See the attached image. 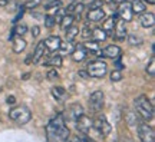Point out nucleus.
<instances>
[{"instance_id": "nucleus-1", "label": "nucleus", "mask_w": 155, "mask_h": 142, "mask_svg": "<svg viewBox=\"0 0 155 142\" xmlns=\"http://www.w3.org/2000/svg\"><path fill=\"white\" fill-rule=\"evenodd\" d=\"M134 104H135V108H137L138 115L144 121H151L154 118V106L151 104V101L148 99V96L141 95L138 98H135Z\"/></svg>"}, {"instance_id": "nucleus-2", "label": "nucleus", "mask_w": 155, "mask_h": 142, "mask_svg": "<svg viewBox=\"0 0 155 142\" xmlns=\"http://www.w3.org/2000/svg\"><path fill=\"white\" fill-rule=\"evenodd\" d=\"M9 118L12 121H15L17 124H20V125H25V124H28L29 121L32 119V112L29 109L28 106H16V108H13V109L9 112Z\"/></svg>"}, {"instance_id": "nucleus-3", "label": "nucleus", "mask_w": 155, "mask_h": 142, "mask_svg": "<svg viewBox=\"0 0 155 142\" xmlns=\"http://www.w3.org/2000/svg\"><path fill=\"white\" fill-rule=\"evenodd\" d=\"M86 72L89 73L91 78H96V79H101L106 75L108 72V65H106L104 60H92L88 63V69Z\"/></svg>"}, {"instance_id": "nucleus-4", "label": "nucleus", "mask_w": 155, "mask_h": 142, "mask_svg": "<svg viewBox=\"0 0 155 142\" xmlns=\"http://www.w3.org/2000/svg\"><path fill=\"white\" fill-rule=\"evenodd\" d=\"M137 131H138V137L141 142H155V131L148 124L139 122L137 126Z\"/></svg>"}, {"instance_id": "nucleus-5", "label": "nucleus", "mask_w": 155, "mask_h": 142, "mask_svg": "<svg viewBox=\"0 0 155 142\" xmlns=\"http://www.w3.org/2000/svg\"><path fill=\"white\" fill-rule=\"evenodd\" d=\"M92 126H94L96 131H99V134L102 137H106V135H109L112 131V126L111 124L106 121V118L104 115H98L94 121H92Z\"/></svg>"}, {"instance_id": "nucleus-6", "label": "nucleus", "mask_w": 155, "mask_h": 142, "mask_svg": "<svg viewBox=\"0 0 155 142\" xmlns=\"http://www.w3.org/2000/svg\"><path fill=\"white\" fill-rule=\"evenodd\" d=\"M104 99H105V95H104L102 91H95L94 93H91V96H89V108L92 109V112L98 114V112L102 111Z\"/></svg>"}, {"instance_id": "nucleus-7", "label": "nucleus", "mask_w": 155, "mask_h": 142, "mask_svg": "<svg viewBox=\"0 0 155 142\" xmlns=\"http://www.w3.org/2000/svg\"><path fill=\"white\" fill-rule=\"evenodd\" d=\"M118 17L124 20V22H131L132 20V10H131V5H128L127 2L125 3H121L119 7H118Z\"/></svg>"}, {"instance_id": "nucleus-8", "label": "nucleus", "mask_w": 155, "mask_h": 142, "mask_svg": "<svg viewBox=\"0 0 155 142\" xmlns=\"http://www.w3.org/2000/svg\"><path fill=\"white\" fill-rule=\"evenodd\" d=\"M121 48L116 46V45H109L106 46L105 49H101L99 56H104V58H109V59H116L121 56Z\"/></svg>"}, {"instance_id": "nucleus-9", "label": "nucleus", "mask_w": 155, "mask_h": 142, "mask_svg": "<svg viewBox=\"0 0 155 142\" xmlns=\"http://www.w3.org/2000/svg\"><path fill=\"white\" fill-rule=\"evenodd\" d=\"M127 28H125V22L121 20V19H116L115 20V29H114V38L116 40H124V39L127 38Z\"/></svg>"}, {"instance_id": "nucleus-10", "label": "nucleus", "mask_w": 155, "mask_h": 142, "mask_svg": "<svg viewBox=\"0 0 155 142\" xmlns=\"http://www.w3.org/2000/svg\"><path fill=\"white\" fill-rule=\"evenodd\" d=\"M75 124H76V128L82 132V134H86V132L92 128V119H91L89 116H86L85 114H83L82 116H79V118L75 121Z\"/></svg>"}, {"instance_id": "nucleus-11", "label": "nucleus", "mask_w": 155, "mask_h": 142, "mask_svg": "<svg viewBox=\"0 0 155 142\" xmlns=\"http://www.w3.org/2000/svg\"><path fill=\"white\" fill-rule=\"evenodd\" d=\"M139 23H141V26H142V28H147V29L154 28V25H155L154 13H151V12H144V13H141Z\"/></svg>"}, {"instance_id": "nucleus-12", "label": "nucleus", "mask_w": 155, "mask_h": 142, "mask_svg": "<svg viewBox=\"0 0 155 142\" xmlns=\"http://www.w3.org/2000/svg\"><path fill=\"white\" fill-rule=\"evenodd\" d=\"M43 42H45V48L46 49H49L50 52H56V50H59V48H61L62 39L59 36H49Z\"/></svg>"}, {"instance_id": "nucleus-13", "label": "nucleus", "mask_w": 155, "mask_h": 142, "mask_svg": "<svg viewBox=\"0 0 155 142\" xmlns=\"http://www.w3.org/2000/svg\"><path fill=\"white\" fill-rule=\"evenodd\" d=\"M83 115V108H82V105H79V104H73L69 106V109H68V119H71V121H75L79 118V116H82Z\"/></svg>"}, {"instance_id": "nucleus-14", "label": "nucleus", "mask_w": 155, "mask_h": 142, "mask_svg": "<svg viewBox=\"0 0 155 142\" xmlns=\"http://www.w3.org/2000/svg\"><path fill=\"white\" fill-rule=\"evenodd\" d=\"M118 19V15H114V16L108 17L106 20H104V23H102V30L108 35V36H112L114 35V29H115V20Z\"/></svg>"}, {"instance_id": "nucleus-15", "label": "nucleus", "mask_w": 155, "mask_h": 142, "mask_svg": "<svg viewBox=\"0 0 155 142\" xmlns=\"http://www.w3.org/2000/svg\"><path fill=\"white\" fill-rule=\"evenodd\" d=\"M86 56H88V50L85 49L83 45H78V46H75V49L72 50V59L75 62H82V60H85Z\"/></svg>"}, {"instance_id": "nucleus-16", "label": "nucleus", "mask_w": 155, "mask_h": 142, "mask_svg": "<svg viewBox=\"0 0 155 142\" xmlns=\"http://www.w3.org/2000/svg\"><path fill=\"white\" fill-rule=\"evenodd\" d=\"M104 17H105V12L102 10V7H99V9H92V10L88 12L89 22H102Z\"/></svg>"}, {"instance_id": "nucleus-17", "label": "nucleus", "mask_w": 155, "mask_h": 142, "mask_svg": "<svg viewBox=\"0 0 155 142\" xmlns=\"http://www.w3.org/2000/svg\"><path fill=\"white\" fill-rule=\"evenodd\" d=\"M45 50H46L45 42L42 40V42H39V43L36 45V49H35L33 55H32V62H33V63H39V60L45 56Z\"/></svg>"}, {"instance_id": "nucleus-18", "label": "nucleus", "mask_w": 155, "mask_h": 142, "mask_svg": "<svg viewBox=\"0 0 155 142\" xmlns=\"http://www.w3.org/2000/svg\"><path fill=\"white\" fill-rule=\"evenodd\" d=\"M83 9H85V6H83V3H79V2H73V3H71V5L68 6L66 9V13H69V15H73V16H81V13L83 12Z\"/></svg>"}, {"instance_id": "nucleus-19", "label": "nucleus", "mask_w": 155, "mask_h": 142, "mask_svg": "<svg viewBox=\"0 0 155 142\" xmlns=\"http://www.w3.org/2000/svg\"><path fill=\"white\" fill-rule=\"evenodd\" d=\"M125 121H127L128 126H131V128H137L138 124L141 122V121L138 119L137 114L132 112V111H127V112H125Z\"/></svg>"}, {"instance_id": "nucleus-20", "label": "nucleus", "mask_w": 155, "mask_h": 142, "mask_svg": "<svg viewBox=\"0 0 155 142\" xmlns=\"http://www.w3.org/2000/svg\"><path fill=\"white\" fill-rule=\"evenodd\" d=\"M25 49H26V40L22 39V36L13 39V50L16 53H22Z\"/></svg>"}, {"instance_id": "nucleus-21", "label": "nucleus", "mask_w": 155, "mask_h": 142, "mask_svg": "<svg viewBox=\"0 0 155 142\" xmlns=\"http://www.w3.org/2000/svg\"><path fill=\"white\" fill-rule=\"evenodd\" d=\"M73 20H75V16H73V15L66 13V15H65V16L59 20V23H61V29H62V30H66L68 28H71V26L73 25Z\"/></svg>"}, {"instance_id": "nucleus-22", "label": "nucleus", "mask_w": 155, "mask_h": 142, "mask_svg": "<svg viewBox=\"0 0 155 142\" xmlns=\"http://www.w3.org/2000/svg\"><path fill=\"white\" fill-rule=\"evenodd\" d=\"M131 10L132 13H137V15H141L145 12V3L142 0H132L131 3Z\"/></svg>"}, {"instance_id": "nucleus-23", "label": "nucleus", "mask_w": 155, "mask_h": 142, "mask_svg": "<svg viewBox=\"0 0 155 142\" xmlns=\"http://www.w3.org/2000/svg\"><path fill=\"white\" fill-rule=\"evenodd\" d=\"M71 137V131L68 129L65 125H62L58 131H56V138L59 139V141H68Z\"/></svg>"}, {"instance_id": "nucleus-24", "label": "nucleus", "mask_w": 155, "mask_h": 142, "mask_svg": "<svg viewBox=\"0 0 155 142\" xmlns=\"http://www.w3.org/2000/svg\"><path fill=\"white\" fill-rule=\"evenodd\" d=\"M91 38L94 39L95 42H104V40L108 38V35H106L101 28H96L92 30V36H91Z\"/></svg>"}, {"instance_id": "nucleus-25", "label": "nucleus", "mask_w": 155, "mask_h": 142, "mask_svg": "<svg viewBox=\"0 0 155 142\" xmlns=\"http://www.w3.org/2000/svg\"><path fill=\"white\" fill-rule=\"evenodd\" d=\"M83 46H85V49L88 50V52H94V53H96V56H99V53H101L99 42L91 40V42H88V43H85Z\"/></svg>"}, {"instance_id": "nucleus-26", "label": "nucleus", "mask_w": 155, "mask_h": 142, "mask_svg": "<svg viewBox=\"0 0 155 142\" xmlns=\"http://www.w3.org/2000/svg\"><path fill=\"white\" fill-rule=\"evenodd\" d=\"M49 60L45 63L46 66H56V68H61L62 66V55H49Z\"/></svg>"}, {"instance_id": "nucleus-27", "label": "nucleus", "mask_w": 155, "mask_h": 142, "mask_svg": "<svg viewBox=\"0 0 155 142\" xmlns=\"http://www.w3.org/2000/svg\"><path fill=\"white\" fill-rule=\"evenodd\" d=\"M78 35H79V28H78V26H73L72 25L71 28L66 29V40L68 42H73Z\"/></svg>"}, {"instance_id": "nucleus-28", "label": "nucleus", "mask_w": 155, "mask_h": 142, "mask_svg": "<svg viewBox=\"0 0 155 142\" xmlns=\"http://www.w3.org/2000/svg\"><path fill=\"white\" fill-rule=\"evenodd\" d=\"M52 95L56 99H63L65 95H66V91H65V88H62V86H55L52 89Z\"/></svg>"}, {"instance_id": "nucleus-29", "label": "nucleus", "mask_w": 155, "mask_h": 142, "mask_svg": "<svg viewBox=\"0 0 155 142\" xmlns=\"http://www.w3.org/2000/svg\"><path fill=\"white\" fill-rule=\"evenodd\" d=\"M147 73H148L151 78L155 76V56H152V58H151L150 63L147 65Z\"/></svg>"}, {"instance_id": "nucleus-30", "label": "nucleus", "mask_w": 155, "mask_h": 142, "mask_svg": "<svg viewBox=\"0 0 155 142\" xmlns=\"http://www.w3.org/2000/svg\"><path fill=\"white\" fill-rule=\"evenodd\" d=\"M43 22H45V26L46 28H53L56 25V19H55V16H52V15H48V16H45L43 17Z\"/></svg>"}, {"instance_id": "nucleus-31", "label": "nucleus", "mask_w": 155, "mask_h": 142, "mask_svg": "<svg viewBox=\"0 0 155 142\" xmlns=\"http://www.w3.org/2000/svg\"><path fill=\"white\" fill-rule=\"evenodd\" d=\"M46 10H52V9H58V7H62V2L61 0H49V3H46Z\"/></svg>"}, {"instance_id": "nucleus-32", "label": "nucleus", "mask_w": 155, "mask_h": 142, "mask_svg": "<svg viewBox=\"0 0 155 142\" xmlns=\"http://www.w3.org/2000/svg\"><path fill=\"white\" fill-rule=\"evenodd\" d=\"M128 43L132 45V46H139V45L142 43V39L138 38V36H135V35H129V36H128Z\"/></svg>"}, {"instance_id": "nucleus-33", "label": "nucleus", "mask_w": 155, "mask_h": 142, "mask_svg": "<svg viewBox=\"0 0 155 142\" xmlns=\"http://www.w3.org/2000/svg\"><path fill=\"white\" fill-rule=\"evenodd\" d=\"M26 32H28V26L26 25H17L16 28L13 29V33H16L19 36H23Z\"/></svg>"}, {"instance_id": "nucleus-34", "label": "nucleus", "mask_w": 155, "mask_h": 142, "mask_svg": "<svg viewBox=\"0 0 155 142\" xmlns=\"http://www.w3.org/2000/svg\"><path fill=\"white\" fill-rule=\"evenodd\" d=\"M40 3H42V0H26V3H25L23 7H26V9H35V7H38Z\"/></svg>"}, {"instance_id": "nucleus-35", "label": "nucleus", "mask_w": 155, "mask_h": 142, "mask_svg": "<svg viewBox=\"0 0 155 142\" xmlns=\"http://www.w3.org/2000/svg\"><path fill=\"white\" fill-rule=\"evenodd\" d=\"M59 49H61L62 52H65V53H66V52H71V53H72V50L75 49V48H73L72 42H66V43H61V48H59Z\"/></svg>"}, {"instance_id": "nucleus-36", "label": "nucleus", "mask_w": 155, "mask_h": 142, "mask_svg": "<svg viewBox=\"0 0 155 142\" xmlns=\"http://www.w3.org/2000/svg\"><path fill=\"white\" fill-rule=\"evenodd\" d=\"M121 79H122V73H121V71H118V69L112 71V73H111V81H112V82H119Z\"/></svg>"}, {"instance_id": "nucleus-37", "label": "nucleus", "mask_w": 155, "mask_h": 142, "mask_svg": "<svg viewBox=\"0 0 155 142\" xmlns=\"http://www.w3.org/2000/svg\"><path fill=\"white\" fill-rule=\"evenodd\" d=\"M66 15V9H62V7H58L56 9V15H55V19H56V22H59L62 17Z\"/></svg>"}, {"instance_id": "nucleus-38", "label": "nucleus", "mask_w": 155, "mask_h": 142, "mask_svg": "<svg viewBox=\"0 0 155 142\" xmlns=\"http://www.w3.org/2000/svg\"><path fill=\"white\" fill-rule=\"evenodd\" d=\"M89 10H92V9H99L102 7V0H94L92 3H89Z\"/></svg>"}, {"instance_id": "nucleus-39", "label": "nucleus", "mask_w": 155, "mask_h": 142, "mask_svg": "<svg viewBox=\"0 0 155 142\" xmlns=\"http://www.w3.org/2000/svg\"><path fill=\"white\" fill-rule=\"evenodd\" d=\"M58 78H59V73L56 72V69H52V71L48 72V79H49V81H55Z\"/></svg>"}, {"instance_id": "nucleus-40", "label": "nucleus", "mask_w": 155, "mask_h": 142, "mask_svg": "<svg viewBox=\"0 0 155 142\" xmlns=\"http://www.w3.org/2000/svg\"><path fill=\"white\" fill-rule=\"evenodd\" d=\"M81 35H82V38H83V39H89L91 36H92V30H91V29H89L88 26H85Z\"/></svg>"}, {"instance_id": "nucleus-41", "label": "nucleus", "mask_w": 155, "mask_h": 142, "mask_svg": "<svg viewBox=\"0 0 155 142\" xmlns=\"http://www.w3.org/2000/svg\"><path fill=\"white\" fill-rule=\"evenodd\" d=\"M125 66L122 65V62H121V56L119 58H116V60H115V69H118V71H122Z\"/></svg>"}, {"instance_id": "nucleus-42", "label": "nucleus", "mask_w": 155, "mask_h": 142, "mask_svg": "<svg viewBox=\"0 0 155 142\" xmlns=\"http://www.w3.org/2000/svg\"><path fill=\"white\" fill-rule=\"evenodd\" d=\"M39 30H40V29H39V26H33V28H32V36H33V38H38L39 36Z\"/></svg>"}, {"instance_id": "nucleus-43", "label": "nucleus", "mask_w": 155, "mask_h": 142, "mask_svg": "<svg viewBox=\"0 0 155 142\" xmlns=\"http://www.w3.org/2000/svg\"><path fill=\"white\" fill-rule=\"evenodd\" d=\"M78 75H79L81 78H83V79H89V78H91V76H89V73L86 71H79V72H78Z\"/></svg>"}, {"instance_id": "nucleus-44", "label": "nucleus", "mask_w": 155, "mask_h": 142, "mask_svg": "<svg viewBox=\"0 0 155 142\" xmlns=\"http://www.w3.org/2000/svg\"><path fill=\"white\" fill-rule=\"evenodd\" d=\"M69 142H83L82 138H79L78 135H73V137H69Z\"/></svg>"}, {"instance_id": "nucleus-45", "label": "nucleus", "mask_w": 155, "mask_h": 142, "mask_svg": "<svg viewBox=\"0 0 155 142\" xmlns=\"http://www.w3.org/2000/svg\"><path fill=\"white\" fill-rule=\"evenodd\" d=\"M6 102H7V104H9V105H10V104L13 105V104H15V102H16V99H15V96H9Z\"/></svg>"}, {"instance_id": "nucleus-46", "label": "nucleus", "mask_w": 155, "mask_h": 142, "mask_svg": "<svg viewBox=\"0 0 155 142\" xmlns=\"http://www.w3.org/2000/svg\"><path fill=\"white\" fill-rule=\"evenodd\" d=\"M9 5V0H0V7H6Z\"/></svg>"}, {"instance_id": "nucleus-47", "label": "nucleus", "mask_w": 155, "mask_h": 142, "mask_svg": "<svg viewBox=\"0 0 155 142\" xmlns=\"http://www.w3.org/2000/svg\"><path fill=\"white\" fill-rule=\"evenodd\" d=\"M114 3H116V5H121V3H125L127 0H112Z\"/></svg>"}, {"instance_id": "nucleus-48", "label": "nucleus", "mask_w": 155, "mask_h": 142, "mask_svg": "<svg viewBox=\"0 0 155 142\" xmlns=\"http://www.w3.org/2000/svg\"><path fill=\"white\" fill-rule=\"evenodd\" d=\"M144 3H150V5H154L155 3V0H142Z\"/></svg>"}, {"instance_id": "nucleus-49", "label": "nucleus", "mask_w": 155, "mask_h": 142, "mask_svg": "<svg viewBox=\"0 0 155 142\" xmlns=\"http://www.w3.org/2000/svg\"><path fill=\"white\" fill-rule=\"evenodd\" d=\"M33 16L38 17V19H43V16H42V15H39V13H33Z\"/></svg>"}, {"instance_id": "nucleus-50", "label": "nucleus", "mask_w": 155, "mask_h": 142, "mask_svg": "<svg viewBox=\"0 0 155 142\" xmlns=\"http://www.w3.org/2000/svg\"><path fill=\"white\" fill-rule=\"evenodd\" d=\"M22 79H23V81H26V79H29V73H26V75H23Z\"/></svg>"}, {"instance_id": "nucleus-51", "label": "nucleus", "mask_w": 155, "mask_h": 142, "mask_svg": "<svg viewBox=\"0 0 155 142\" xmlns=\"http://www.w3.org/2000/svg\"><path fill=\"white\" fill-rule=\"evenodd\" d=\"M118 142H132V141H129V139H121V141H118Z\"/></svg>"}, {"instance_id": "nucleus-52", "label": "nucleus", "mask_w": 155, "mask_h": 142, "mask_svg": "<svg viewBox=\"0 0 155 142\" xmlns=\"http://www.w3.org/2000/svg\"><path fill=\"white\" fill-rule=\"evenodd\" d=\"M102 2H112V0H102Z\"/></svg>"}, {"instance_id": "nucleus-53", "label": "nucleus", "mask_w": 155, "mask_h": 142, "mask_svg": "<svg viewBox=\"0 0 155 142\" xmlns=\"http://www.w3.org/2000/svg\"><path fill=\"white\" fill-rule=\"evenodd\" d=\"M73 2H76V0H73Z\"/></svg>"}]
</instances>
